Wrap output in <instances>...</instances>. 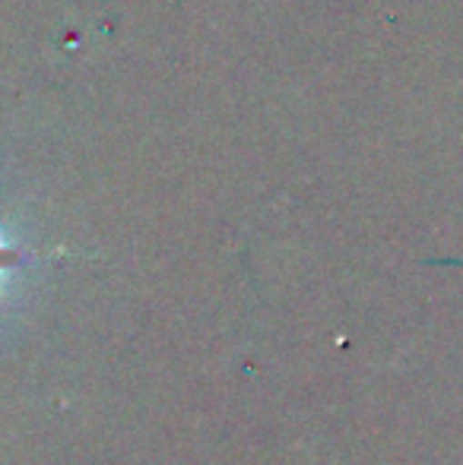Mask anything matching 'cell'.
<instances>
[{"mask_svg": "<svg viewBox=\"0 0 463 465\" xmlns=\"http://www.w3.org/2000/svg\"><path fill=\"white\" fill-rule=\"evenodd\" d=\"M0 251H4V244H0Z\"/></svg>", "mask_w": 463, "mask_h": 465, "instance_id": "1", "label": "cell"}]
</instances>
